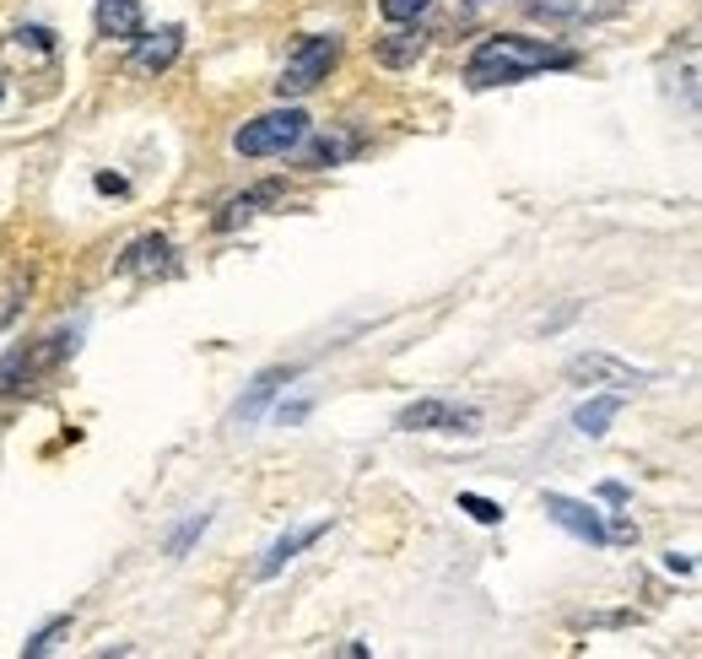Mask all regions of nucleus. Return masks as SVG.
<instances>
[{
	"label": "nucleus",
	"instance_id": "f257e3e1",
	"mask_svg": "<svg viewBox=\"0 0 702 659\" xmlns=\"http://www.w3.org/2000/svg\"><path fill=\"white\" fill-rule=\"evenodd\" d=\"M546 65H572V54L557 49V43H546V38L492 33V38L476 43V54H470V65H465V82H470L476 92H487V87H514V82H525V76H535V71H546Z\"/></svg>",
	"mask_w": 702,
	"mask_h": 659
},
{
	"label": "nucleus",
	"instance_id": "f03ea898",
	"mask_svg": "<svg viewBox=\"0 0 702 659\" xmlns=\"http://www.w3.org/2000/svg\"><path fill=\"white\" fill-rule=\"evenodd\" d=\"M335 60H341V38L335 33H313V38H303L292 54H286V65H281L276 76V98H308L330 71H335Z\"/></svg>",
	"mask_w": 702,
	"mask_h": 659
},
{
	"label": "nucleus",
	"instance_id": "7ed1b4c3",
	"mask_svg": "<svg viewBox=\"0 0 702 659\" xmlns=\"http://www.w3.org/2000/svg\"><path fill=\"white\" fill-rule=\"evenodd\" d=\"M303 136H308V114L303 109H271V114L249 120L233 136V152L238 158H286Z\"/></svg>",
	"mask_w": 702,
	"mask_h": 659
},
{
	"label": "nucleus",
	"instance_id": "20e7f679",
	"mask_svg": "<svg viewBox=\"0 0 702 659\" xmlns=\"http://www.w3.org/2000/svg\"><path fill=\"white\" fill-rule=\"evenodd\" d=\"M567 378H572V384H611V389L649 384L643 368H632V362H621V357H611V351H583V357H572V362H567Z\"/></svg>",
	"mask_w": 702,
	"mask_h": 659
},
{
	"label": "nucleus",
	"instance_id": "39448f33",
	"mask_svg": "<svg viewBox=\"0 0 702 659\" xmlns=\"http://www.w3.org/2000/svg\"><path fill=\"white\" fill-rule=\"evenodd\" d=\"M541 508H546V519L567 530V535H578V540H589V546H600L605 540V519L589 508V502H578V497H562V493H546L541 497Z\"/></svg>",
	"mask_w": 702,
	"mask_h": 659
},
{
	"label": "nucleus",
	"instance_id": "423d86ee",
	"mask_svg": "<svg viewBox=\"0 0 702 659\" xmlns=\"http://www.w3.org/2000/svg\"><path fill=\"white\" fill-rule=\"evenodd\" d=\"M286 384H292V368H266V373L249 384V395H238V406L227 411V422H233V427H255V422L266 416V406L276 400Z\"/></svg>",
	"mask_w": 702,
	"mask_h": 659
},
{
	"label": "nucleus",
	"instance_id": "0eeeda50",
	"mask_svg": "<svg viewBox=\"0 0 702 659\" xmlns=\"http://www.w3.org/2000/svg\"><path fill=\"white\" fill-rule=\"evenodd\" d=\"M178 49H184V27H157V33H146V38H136V71L140 76H162V71L178 60Z\"/></svg>",
	"mask_w": 702,
	"mask_h": 659
},
{
	"label": "nucleus",
	"instance_id": "6e6552de",
	"mask_svg": "<svg viewBox=\"0 0 702 659\" xmlns=\"http://www.w3.org/2000/svg\"><path fill=\"white\" fill-rule=\"evenodd\" d=\"M401 33H390V38H379L373 43V60L379 65H390V71H406V65H417L421 49H427V33H421L417 22H395Z\"/></svg>",
	"mask_w": 702,
	"mask_h": 659
},
{
	"label": "nucleus",
	"instance_id": "1a4fd4ad",
	"mask_svg": "<svg viewBox=\"0 0 702 659\" xmlns=\"http://www.w3.org/2000/svg\"><path fill=\"white\" fill-rule=\"evenodd\" d=\"M173 265V244L162 238V233H146V238H136L125 254H120V276H151V271H168Z\"/></svg>",
	"mask_w": 702,
	"mask_h": 659
},
{
	"label": "nucleus",
	"instance_id": "9d476101",
	"mask_svg": "<svg viewBox=\"0 0 702 659\" xmlns=\"http://www.w3.org/2000/svg\"><path fill=\"white\" fill-rule=\"evenodd\" d=\"M98 33L136 43L140 38V0H98Z\"/></svg>",
	"mask_w": 702,
	"mask_h": 659
},
{
	"label": "nucleus",
	"instance_id": "9b49d317",
	"mask_svg": "<svg viewBox=\"0 0 702 659\" xmlns=\"http://www.w3.org/2000/svg\"><path fill=\"white\" fill-rule=\"evenodd\" d=\"M621 416V395H594L589 406H578L572 411V427L583 433V438H605V427Z\"/></svg>",
	"mask_w": 702,
	"mask_h": 659
},
{
	"label": "nucleus",
	"instance_id": "f8f14e48",
	"mask_svg": "<svg viewBox=\"0 0 702 659\" xmlns=\"http://www.w3.org/2000/svg\"><path fill=\"white\" fill-rule=\"evenodd\" d=\"M448 411H454L448 400H417V406L401 411L395 427H401V433H443V427H448Z\"/></svg>",
	"mask_w": 702,
	"mask_h": 659
},
{
	"label": "nucleus",
	"instance_id": "ddd939ff",
	"mask_svg": "<svg viewBox=\"0 0 702 659\" xmlns=\"http://www.w3.org/2000/svg\"><path fill=\"white\" fill-rule=\"evenodd\" d=\"M324 530H330V524H313V530H297V535H281L276 546L266 551V562H260V579H276L281 568H286V562H292L297 551H303V546H313V540H319Z\"/></svg>",
	"mask_w": 702,
	"mask_h": 659
},
{
	"label": "nucleus",
	"instance_id": "4468645a",
	"mask_svg": "<svg viewBox=\"0 0 702 659\" xmlns=\"http://www.w3.org/2000/svg\"><path fill=\"white\" fill-rule=\"evenodd\" d=\"M271 195H276V184H266V189H249L244 200H233V206H227V211L217 216V227L227 233V227H238V222H249V216H255V211H260V206H266Z\"/></svg>",
	"mask_w": 702,
	"mask_h": 659
},
{
	"label": "nucleus",
	"instance_id": "2eb2a0df",
	"mask_svg": "<svg viewBox=\"0 0 702 659\" xmlns=\"http://www.w3.org/2000/svg\"><path fill=\"white\" fill-rule=\"evenodd\" d=\"M346 152H357V136H319V141H308V152H303V163L308 167H319V163H341Z\"/></svg>",
	"mask_w": 702,
	"mask_h": 659
},
{
	"label": "nucleus",
	"instance_id": "dca6fc26",
	"mask_svg": "<svg viewBox=\"0 0 702 659\" xmlns=\"http://www.w3.org/2000/svg\"><path fill=\"white\" fill-rule=\"evenodd\" d=\"M206 524H211V513H189V519H184V524L168 535V557H184V551H189V546L206 535Z\"/></svg>",
	"mask_w": 702,
	"mask_h": 659
},
{
	"label": "nucleus",
	"instance_id": "f3484780",
	"mask_svg": "<svg viewBox=\"0 0 702 659\" xmlns=\"http://www.w3.org/2000/svg\"><path fill=\"white\" fill-rule=\"evenodd\" d=\"M459 508H465L476 524H503V508H497L492 497H481V493H459Z\"/></svg>",
	"mask_w": 702,
	"mask_h": 659
},
{
	"label": "nucleus",
	"instance_id": "a211bd4d",
	"mask_svg": "<svg viewBox=\"0 0 702 659\" xmlns=\"http://www.w3.org/2000/svg\"><path fill=\"white\" fill-rule=\"evenodd\" d=\"M432 0H379V11H384V22H417L421 11H427Z\"/></svg>",
	"mask_w": 702,
	"mask_h": 659
},
{
	"label": "nucleus",
	"instance_id": "6ab92c4d",
	"mask_svg": "<svg viewBox=\"0 0 702 659\" xmlns=\"http://www.w3.org/2000/svg\"><path fill=\"white\" fill-rule=\"evenodd\" d=\"M65 627H71V617H54V622H49L44 633H33V638H27V649H22V655H49V644H54V638H60Z\"/></svg>",
	"mask_w": 702,
	"mask_h": 659
},
{
	"label": "nucleus",
	"instance_id": "aec40b11",
	"mask_svg": "<svg viewBox=\"0 0 702 659\" xmlns=\"http://www.w3.org/2000/svg\"><path fill=\"white\" fill-rule=\"evenodd\" d=\"M16 309H22V282H11V287H5V298H0V330L16 320Z\"/></svg>",
	"mask_w": 702,
	"mask_h": 659
},
{
	"label": "nucleus",
	"instance_id": "412c9836",
	"mask_svg": "<svg viewBox=\"0 0 702 659\" xmlns=\"http://www.w3.org/2000/svg\"><path fill=\"white\" fill-rule=\"evenodd\" d=\"M303 416H308V400H292V406H281V411H276V422H281V427H297Z\"/></svg>",
	"mask_w": 702,
	"mask_h": 659
},
{
	"label": "nucleus",
	"instance_id": "4be33fe9",
	"mask_svg": "<svg viewBox=\"0 0 702 659\" xmlns=\"http://www.w3.org/2000/svg\"><path fill=\"white\" fill-rule=\"evenodd\" d=\"M98 189H103V195H125V178H120V173H98Z\"/></svg>",
	"mask_w": 702,
	"mask_h": 659
},
{
	"label": "nucleus",
	"instance_id": "5701e85b",
	"mask_svg": "<svg viewBox=\"0 0 702 659\" xmlns=\"http://www.w3.org/2000/svg\"><path fill=\"white\" fill-rule=\"evenodd\" d=\"M605 535H616V540H632V535H638V530H632V519H616V524H611V530H605Z\"/></svg>",
	"mask_w": 702,
	"mask_h": 659
},
{
	"label": "nucleus",
	"instance_id": "b1692460",
	"mask_svg": "<svg viewBox=\"0 0 702 659\" xmlns=\"http://www.w3.org/2000/svg\"><path fill=\"white\" fill-rule=\"evenodd\" d=\"M665 568H670V573H692V557H681V551H670V557H665Z\"/></svg>",
	"mask_w": 702,
	"mask_h": 659
},
{
	"label": "nucleus",
	"instance_id": "393cba45",
	"mask_svg": "<svg viewBox=\"0 0 702 659\" xmlns=\"http://www.w3.org/2000/svg\"><path fill=\"white\" fill-rule=\"evenodd\" d=\"M600 497H605V502H627V487H621V482H605Z\"/></svg>",
	"mask_w": 702,
	"mask_h": 659
},
{
	"label": "nucleus",
	"instance_id": "a878e982",
	"mask_svg": "<svg viewBox=\"0 0 702 659\" xmlns=\"http://www.w3.org/2000/svg\"><path fill=\"white\" fill-rule=\"evenodd\" d=\"M465 5H470V11H476V5H487V0H465Z\"/></svg>",
	"mask_w": 702,
	"mask_h": 659
}]
</instances>
